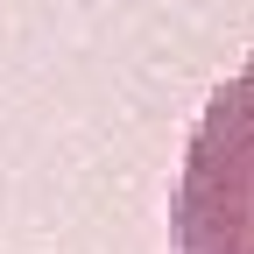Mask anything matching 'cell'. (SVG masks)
<instances>
[{
  "instance_id": "obj_1",
  "label": "cell",
  "mask_w": 254,
  "mask_h": 254,
  "mask_svg": "<svg viewBox=\"0 0 254 254\" xmlns=\"http://www.w3.org/2000/svg\"><path fill=\"white\" fill-rule=\"evenodd\" d=\"M177 254H254V57L205 99L170 198Z\"/></svg>"
}]
</instances>
